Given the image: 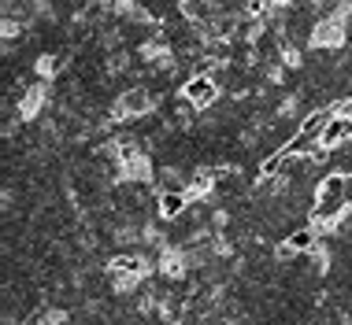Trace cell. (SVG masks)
<instances>
[{"label":"cell","instance_id":"3957f363","mask_svg":"<svg viewBox=\"0 0 352 325\" xmlns=\"http://www.w3.org/2000/svg\"><path fill=\"white\" fill-rule=\"evenodd\" d=\"M345 15H322L316 23V30H311V45L316 49H341L345 45Z\"/></svg>","mask_w":352,"mask_h":325},{"label":"cell","instance_id":"52a82bcc","mask_svg":"<svg viewBox=\"0 0 352 325\" xmlns=\"http://www.w3.org/2000/svg\"><path fill=\"white\" fill-rule=\"evenodd\" d=\"M60 71V56H37V74H41V78H52V74Z\"/></svg>","mask_w":352,"mask_h":325},{"label":"cell","instance_id":"5b68a950","mask_svg":"<svg viewBox=\"0 0 352 325\" xmlns=\"http://www.w3.org/2000/svg\"><path fill=\"white\" fill-rule=\"evenodd\" d=\"M186 211H189L186 189H164V193L156 196V215L164 218V222H178V218H186Z\"/></svg>","mask_w":352,"mask_h":325},{"label":"cell","instance_id":"6da1fadb","mask_svg":"<svg viewBox=\"0 0 352 325\" xmlns=\"http://www.w3.org/2000/svg\"><path fill=\"white\" fill-rule=\"evenodd\" d=\"M152 108H156V97H152V89H145V85H130V89H122V97L116 104V119L126 122V119H148Z\"/></svg>","mask_w":352,"mask_h":325},{"label":"cell","instance_id":"ba28073f","mask_svg":"<svg viewBox=\"0 0 352 325\" xmlns=\"http://www.w3.org/2000/svg\"><path fill=\"white\" fill-rule=\"evenodd\" d=\"M23 325H37V322H23Z\"/></svg>","mask_w":352,"mask_h":325},{"label":"cell","instance_id":"8992f818","mask_svg":"<svg viewBox=\"0 0 352 325\" xmlns=\"http://www.w3.org/2000/svg\"><path fill=\"white\" fill-rule=\"evenodd\" d=\"M178 12H182V19L189 26H208L219 15V4H215V0H182Z\"/></svg>","mask_w":352,"mask_h":325},{"label":"cell","instance_id":"277c9868","mask_svg":"<svg viewBox=\"0 0 352 325\" xmlns=\"http://www.w3.org/2000/svg\"><path fill=\"white\" fill-rule=\"evenodd\" d=\"M319 241H322V229L300 226V229H293V233L285 237V244L278 248V255H311L319 248Z\"/></svg>","mask_w":352,"mask_h":325},{"label":"cell","instance_id":"7a4b0ae2","mask_svg":"<svg viewBox=\"0 0 352 325\" xmlns=\"http://www.w3.org/2000/svg\"><path fill=\"white\" fill-rule=\"evenodd\" d=\"M219 82H215V74H189V78L182 82V97L193 104L197 111L201 108H212V104L219 100Z\"/></svg>","mask_w":352,"mask_h":325}]
</instances>
